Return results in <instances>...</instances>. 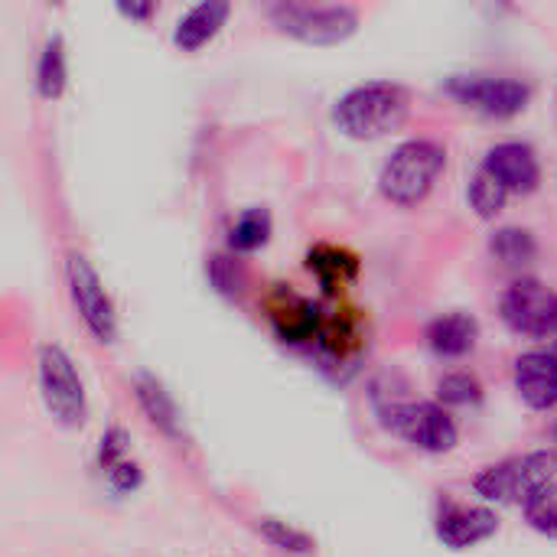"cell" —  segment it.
<instances>
[{
  "label": "cell",
  "instance_id": "6da1fadb",
  "mask_svg": "<svg viewBox=\"0 0 557 557\" xmlns=\"http://www.w3.org/2000/svg\"><path fill=\"white\" fill-rule=\"evenodd\" d=\"M411 98L395 82H366L333 104V124L352 140H379L405 124Z\"/></svg>",
  "mask_w": 557,
  "mask_h": 557
},
{
  "label": "cell",
  "instance_id": "7a4b0ae2",
  "mask_svg": "<svg viewBox=\"0 0 557 557\" xmlns=\"http://www.w3.org/2000/svg\"><path fill=\"white\" fill-rule=\"evenodd\" d=\"M447 166V150L437 140L414 137L392 150V157L382 163L379 189L395 206H418L431 196L437 176Z\"/></svg>",
  "mask_w": 557,
  "mask_h": 557
},
{
  "label": "cell",
  "instance_id": "3957f363",
  "mask_svg": "<svg viewBox=\"0 0 557 557\" xmlns=\"http://www.w3.org/2000/svg\"><path fill=\"white\" fill-rule=\"evenodd\" d=\"M557 480V450H532L522 457L499 460L476 473L473 490L486 503L499 506H525L542 486Z\"/></svg>",
  "mask_w": 557,
  "mask_h": 557
},
{
  "label": "cell",
  "instance_id": "277c9868",
  "mask_svg": "<svg viewBox=\"0 0 557 557\" xmlns=\"http://www.w3.org/2000/svg\"><path fill=\"white\" fill-rule=\"evenodd\" d=\"M39 395H42L49 418L59 428H82L85 424V414H88L85 385H82L69 352L55 343L39 349Z\"/></svg>",
  "mask_w": 557,
  "mask_h": 557
},
{
  "label": "cell",
  "instance_id": "5b68a950",
  "mask_svg": "<svg viewBox=\"0 0 557 557\" xmlns=\"http://www.w3.org/2000/svg\"><path fill=\"white\" fill-rule=\"evenodd\" d=\"M382 424L424 454H450L460 444L454 418L437 401H395L382 408Z\"/></svg>",
  "mask_w": 557,
  "mask_h": 557
},
{
  "label": "cell",
  "instance_id": "8992f818",
  "mask_svg": "<svg viewBox=\"0 0 557 557\" xmlns=\"http://www.w3.org/2000/svg\"><path fill=\"white\" fill-rule=\"evenodd\" d=\"M271 23L310 46H336L346 42L359 29V13L346 3L313 7V3H277L271 7Z\"/></svg>",
  "mask_w": 557,
  "mask_h": 557
},
{
  "label": "cell",
  "instance_id": "52a82bcc",
  "mask_svg": "<svg viewBox=\"0 0 557 557\" xmlns=\"http://www.w3.org/2000/svg\"><path fill=\"white\" fill-rule=\"evenodd\" d=\"M499 317L516 336L552 339L557 330V294L535 277H519L503 294Z\"/></svg>",
  "mask_w": 557,
  "mask_h": 557
},
{
  "label": "cell",
  "instance_id": "ba28073f",
  "mask_svg": "<svg viewBox=\"0 0 557 557\" xmlns=\"http://www.w3.org/2000/svg\"><path fill=\"white\" fill-rule=\"evenodd\" d=\"M447 95L460 104L486 114V117H516L529 108L532 88L519 78H490V75H454L447 82Z\"/></svg>",
  "mask_w": 557,
  "mask_h": 557
},
{
  "label": "cell",
  "instance_id": "9c48e42d",
  "mask_svg": "<svg viewBox=\"0 0 557 557\" xmlns=\"http://www.w3.org/2000/svg\"><path fill=\"white\" fill-rule=\"evenodd\" d=\"M65 277H69L72 304H75L82 323L88 326V333L98 343H114L117 339V313H114V304H111L98 271L82 255H69L65 258Z\"/></svg>",
  "mask_w": 557,
  "mask_h": 557
},
{
  "label": "cell",
  "instance_id": "30bf717a",
  "mask_svg": "<svg viewBox=\"0 0 557 557\" xmlns=\"http://www.w3.org/2000/svg\"><path fill=\"white\" fill-rule=\"evenodd\" d=\"M499 532V516L490 506H467V503H447L437 512L434 535L450 552H470L483 542H490Z\"/></svg>",
  "mask_w": 557,
  "mask_h": 557
},
{
  "label": "cell",
  "instance_id": "8fae6325",
  "mask_svg": "<svg viewBox=\"0 0 557 557\" xmlns=\"http://www.w3.org/2000/svg\"><path fill=\"white\" fill-rule=\"evenodd\" d=\"M483 170L490 176H496L509 193H535L539 189V180H542V166H539V157L529 144H519V140H506V144H496L486 157H483Z\"/></svg>",
  "mask_w": 557,
  "mask_h": 557
},
{
  "label": "cell",
  "instance_id": "7c38bea8",
  "mask_svg": "<svg viewBox=\"0 0 557 557\" xmlns=\"http://www.w3.org/2000/svg\"><path fill=\"white\" fill-rule=\"evenodd\" d=\"M516 392L532 411L557 408V352L532 349L516 359Z\"/></svg>",
  "mask_w": 557,
  "mask_h": 557
},
{
  "label": "cell",
  "instance_id": "4fadbf2b",
  "mask_svg": "<svg viewBox=\"0 0 557 557\" xmlns=\"http://www.w3.org/2000/svg\"><path fill=\"white\" fill-rule=\"evenodd\" d=\"M428 346L444 359H463L476 349L480 323L470 313H444L428 323Z\"/></svg>",
  "mask_w": 557,
  "mask_h": 557
},
{
  "label": "cell",
  "instance_id": "5bb4252c",
  "mask_svg": "<svg viewBox=\"0 0 557 557\" xmlns=\"http://www.w3.org/2000/svg\"><path fill=\"white\" fill-rule=\"evenodd\" d=\"M228 13H232V7H228L225 0H206V3H199V7H193L189 13H183L180 23H176V29H173L176 49H183V52L202 49V46L225 26Z\"/></svg>",
  "mask_w": 557,
  "mask_h": 557
},
{
  "label": "cell",
  "instance_id": "9a60e30c",
  "mask_svg": "<svg viewBox=\"0 0 557 557\" xmlns=\"http://www.w3.org/2000/svg\"><path fill=\"white\" fill-rule=\"evenodd\" d=\"M271 323H274V333L284 339V343H310L317 339L320 333V317H317V307L297 294H281V304L271 307Z\"/></svg>",
  "mask_w": 557,
  "mask_h": 557
},
{
  "label": "cell",
  "instance_id": "2e32d148",
  "mask_svg": "<svg viewBox=\"0 0 557 557\" xmlns=\"http://www.w3.org/2000/svg\"><path fill=\"white\" fill-rule=\"evenodd\" d=\"M134 392H137V401H140L144 414L150 418V424L170 437H180V411H176V401L170 398V392L153 375H137Z\"/></svg>",
  "mask_w": 557,
  "mask_h": 557
},
{
  "label": "cell",
  "instance_id": "e0dca14e",
  "mask_svg": "<svg viewBox=\"0 0 557 557\" xmlns=\"http://www.w3.org/2000/svg\"><path fill=\"white\" fill-rule=\"evenodd\" d=\"M490 255L503 264V268H525L539 258V242L529 228L519 225H506L496 228L490 235Z\"/></svg>",
  "mask_w": 557,
  "mask_h": 557
},
{
  "label": "cell",
  "instance_id": "ac0fdd59",
  "mask_svg": "<svg viewBox=\"0 0 557 557\" xmlns=\"http://www.w3.org/2000/svg\"><path fill=\"white\" fill-rule=\"evenodd\" d=\"M307 268L320 277V284L326 290H333L336 284L343 281H352L356 271H359V261L356 255L343 251V248H333V245H317L310 255H307Z\"/></svg>",
  "mask_w": 557,
  "mask_h": 557
},
{
  "label": "cell",
  "instance_id": "d6986e66",
  "mask_svg": "<svg viewBox=\"0 0 557 557\" xmlns=\"http://www.w3.org/2000/svg\"><path fill=\"white\" fill-rule=\"evenodd\" d=\"M65 82H69V69H65V46H62V36H52L39 55V65H36V91L46 98V101H55L62 98L65 91Z\"/></svg>",
  "mask_w": 557,
  "mask_h": 557
},
{
  "label": "cell",
  "instance_id": "ffe728a7",
  "mask_svg": "<svg viewBox=\"0 0 557 557\" xmlns=\"http://www.w3.org/2000/svg\"><path fill=\"white\" fill-rule=\"evenodd\" d=\"M271 238V215L268 209H245L235 225L228 228V251L232 255H251L264 248Z\"/></svg>",
  "mask_w": 557,
  "mask_h": 557
},
{
  "label": "cell",
  "instance_id": "44dd1931",
  "mask_svg": "<svg viewBox=\"0 0 557 557\" xmlns=\"http://www.w3.org/2000/svg\"><path fill=\"white\" fill-rule=\"evenodd\" d=\"M467 199H470V206H473V212H476L480 219H496V215L506 209V202H509V189H506L496 176H490V173L480 166V173L470 180Z\"/></svg>",
  "mask_w": 557,
  "mask_h": 557
},
{
  "label": "cell",
  "instance_id": "7402d4cb",
  "mask_svg": "<svg viewBox=\"0 0 557 557\" xmlns=\"http://www.w3.org/2000/svg\"><path fill=\"white\" fill-rule=\"evenodd\" d=\"M522 516L529 522L532 532L545 535V539H555L557 542V480L542 486L525 506H522Z\"/></svg>",
  "mask_w": 557,
  "mask_h": 557
},
{
  "label": "cell",
  "instance_id": "603a6c76",
  "mask_svg": "<svg viewBox=\"0 0 557 557\" xmlns=\"http://www.w3.org/2000/svg\"><path fill=\"white\" fill-rule=\"evenodd\" d=\"M209 284L222 294V297H242L245 294V284H248V274H245V264L235 258V255H212L209 258Z\"/></svg>",
  "mask_w": 557,
  "mask_h": 557
},
{
  "label": "cell",
  "instance_id": "cb8c5ba5",
  "mask_svg": "<svg viewBox=\"0 0 557 557\" xmlns=\"http://www.w3.org/2000/svg\"><path fill=\"white\" fill-rule=\"evenodd\" d=\"M437 398L441 405H450V408H470L483 401V385L470 372H450L437 382Z\"/></svg>",
  "mask_w": 557,
  "mask_h": 557
},
{
  "label": "cell",
  "instance_id": "d4e9b609",
  "mask_svg": "<svg viewBox=\"0 0 557 557\" xmlns=\"http://www.w3.org/2000/svg\"><path fill=\"white\" fill-rule=\"evenodd\" d=\"M258 532L281 552H290V555H310L313 552V539L281 519H261L258 522Z\"/></svg>",
  "mask_w": 557,
  "mask_h": 557
},
{
  "label": "cell",
  "instance_id": "484cf974",
  "mask_svg": "<svg viewBox=\"0 0 557 557\" xmlns=\"http://www.w3.org/2000/svg\"><path fill=\"white\" fill-rule=\"evenodd\" d=\"M127 444H131V437H127L124 428H108V431H104L101 447H98V463H101L104 473L127 460Z\"/></svg>",
  "mask_w": 557,
  "mask_h": 557
},
{
  "label": "cell",
  "instance_id": "4316f807",
  "mask_svg": "<svg viewBox=\"0 0 557 557\" xmlns=\"http://www.w3.org/2000/svg\"><path fill=\"white\" fill-rule=\"evenodd\" d=\"M108 483H111L114 493H134L144 483V473H140V467L134 460H124L114 470H108Z\"/></svg>",
  "mask_w": 557,
  "mask_h": 557
},
{
  "label": "cell",
  "instance_id": "83f0119b",
  "mask_svg": "<svg viewBox=\"0 0 557 557\" xmlns=\"http://www.w3.org/2000/svg\"><path fill=\"white\" fill-rule=\"evenodd\" d=\"M153 3H121L117 7V13L121 16H131V20H147V16H153Z\"/></svg>",
  "mask_w": 557,
  "mask_h": 557
}]
</instances>
